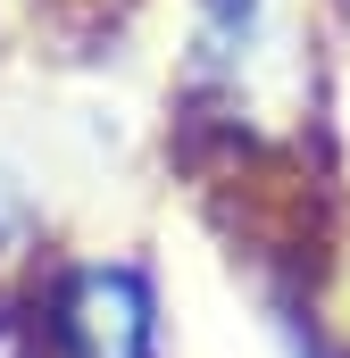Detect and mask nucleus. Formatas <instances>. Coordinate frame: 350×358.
Instances as JSON below:
<instances>
[{
	"mask_svg": "<svg viewBox=\"0 0 350 358\" xmlns=\"http://www.w3.org/2000/svg\"><path fill=\"white\" fill-rule=\"evenodd\" d=\"M59 358H150V292L134 267H76L50 300Z\"/></svg>",
	"mask_w": 350,
	"mask_h": 358,
	"instance_id": "f257e3e1",
	"label": "nucleus"
}]
</instances>
